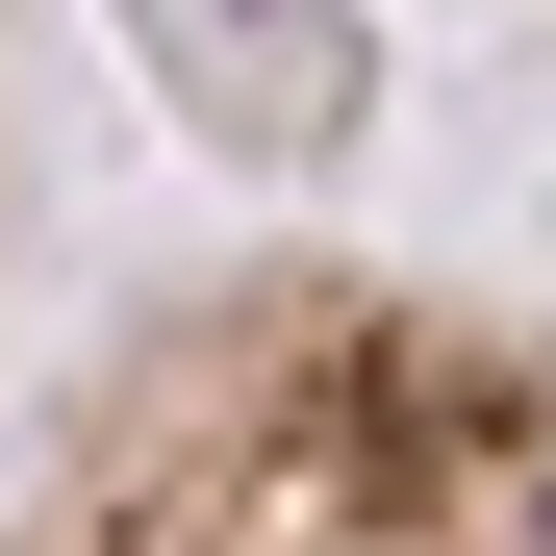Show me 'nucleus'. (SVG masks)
Segmentation results:
<instances>
[{"label": "nucleus", "instance_id": "f257e3e1", "mask_svg": "<svg viewBox=\"0 0 556 556\" xmlns=\"http://www.w3.org/2000/svg\"><path fill=\"white\" fill-rule=\"evenodd\" d=\"M0 556H556V329L380 253H203L51 380Z\"/></svg>", "mask_w": 556, "mask_h": 556}]
</instances>
